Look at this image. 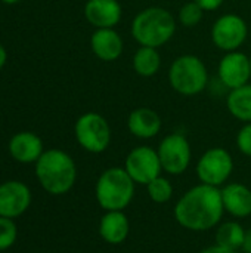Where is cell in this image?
<instances>
[{"label":"cell","mask_w":251,"mask_h":253,"mask_svg":"<svg viewBox=\"0 0 251 253\" xmlns=\"http://www.w3.org/2000/svg\"><path fill=\"white\" fill-rule=\"evenodd\" d=\"M225 213L222 190L200 184L188 190L173 209L176 222L189 231H209L220 224Z\"/></svg>","instance_id":"6da1fadb"},{"label":"cell","mask_w":251,"mask_h":253,"mask_svg":"<svg viewBox=\"0 0 251 253\" xmlns=\"http://www.w3.org/2000/svg\"><path fill=\"white\" fill-rule=\"evenodd\" d=\"M36 178L47 194L64 196L75 184L77 166L68 153L50 148L36 162Z\"/></svg>","instance_id":"7a4b0ae2"},{"label":"cell","mask_w":251,"mask_h":253,"mask_svg":"<svg viewBox=\"0 0 251 253\" xmlns=\"http://www.w3.org/2000/svg\"><path fill=\"white\" fill-rule=\"evenodd\" d=\"M176 31L173 15L164 7L152 6L141 10L132 22V36L141 46L160 47L166 44Z\"/></svg>","instance_id":"3957f363"},{"label":"cell","mask_w":251,"mask_h":253,"mask_svg":"<svg viewBox=\"0 0 251 253\" xmlns=\"http://www.w3.org/2000/svg\"><path fill=\"white\" fill-rule=\"evenodd\" d=\"M135 181L124 168H109L104 170L95 185L98 205L105 211H124L133 200Z\"/></svg>","instance_id":"277c9868"},{"label":"cell","mask_w":251,"mask_h":253,"mask_svg":"<svg viewBox=\"0 0 251 253\" xmlns=\"http://www.w3.org/2000/svg\"><path fill=\"white\" fill-rule=\"evenodd\" d=\"M172 87L185 96H195L203 92L209 82L204 62L195 55H182L173 61L169 70Z\"/></svg>","instance_id":"5b68a950"},{"label":"cell","mask_w":251,"mask_h":253,"mask_svg":"<svg viewBox=\"0 0 251 253\" xmlns=\"http://www.w3.org/2000/svg\"><path fill=\"white\" fill-rule=\"evenodd\" d=\"M74 135L78 145L92 154L104 153L111 142V127L107 119L98 113L80 116L74 126Z\"/></svg>","instance_id":"8992f818"},{"label":"cell","mask_w":251,"mask_h":253,"mask_svg":"<svg viewBox=\"0 0 251 253\" xmlns=\"http://www.w3.org/2000/svg\"><path fill=\"white\" fill-rule=\"evenodd\" d=\"M195 170L201 184L220 188L232 175L234 159L225 148L215 147L200 157Z\"/></svg>","instance_id":"52a82bcc"},{"label":"cell","mask_w":251,"mask_h":253,"mask_svg":"<svg viewBox=\"0 0 251 253\" xmlns=\"http://www.w3.org/2000/svg\"><path fill=\"white\" fill-rule=\"evenodd\" d=\"M161 168L169 175H182L191 165V145L182 133H170L157 148Z\"/></svg>","instance_id":"ba28073f"},{"label":"cell","mask_w":251,"mask_h":253,"mask_svg":"<svg viewBox=\"0 0 251 253\" xmlns=\"http://www.w3.org/2000/svg\"><path fill=\"white\" fill-rule=\"evenodd\" d=\"M124 169L135 181V184L141 185L149 184L152 179L158 178L163 170L157 150L148 145L133 148L126 157Z\"/></svg>","instance_id":"9c48e42d"},{"label":"cell","mask_w":251,"mask_h":253,"mask_svg":"<svg viewBox=\"0 0 251 253\" xmlns=\"http://www.w3.org/2000/svg\"><path fill=\"white\" fill-rule=\"evenodd\" d=\"M247 33V24L241 16L235 13H226L215 22L212 28V39L219 49L225 52H234L246 42Z\"/></svg>","instance_id":"30bf717a"},{"label":"cell","mask_w":251,"mask_h":253,"mask_svg":"<svg viewBox=\"0 0 251 253\" xmlns=\"http://www.w3.org/2000/svg\"><path fill=\"white\" fill-rule=\"evenodd\" d=\"M33 194L27 184L21 181H4L0 184V216L16 219L31 206Z\"/></svg>","instance_id":"8fae6325"},{"label":"cell","mask_w":251,"mask_h":253,"mask_svg":"<svg viewBox=\"0 0 251 253\" xmlns=\"http://www.w3.org/2000/svg\"><path fill=\"white\" fill-rule=\"evenodd\" d=\"M250 76L251 62L246 53L234 50L222 58L219 64V79L231 90L247 84Z\"/></svg>","instance_id":"7c38bea8"},{"label":"cell","mask_w":251,"mask_h":253,"mask_svg":"<svg viewBox=\"0 0 251 253\" xmlns=\"http://www.w3.org/2000/svg\"><path fill=\"white\" fill-rule=\"evenodd\" d=\"M7 150L13 160L24 165L36 163L40 159V156L44 153L43 141L40 139L38 135L33 132L15 133L9 141Z\"/></svg>","instance_id":"4fadbf2b"},{"label":"cell","mask_w":251,"mask_h":253,"mask_svg":"<svg viewBox=\"0 0 251 253\" xmlns=\"http://www.w3.org/2000/svg\"><path fill=\"white\" fill-rule=\"evenodd\" d=\"M84 16L96 28H114L121 19V6L117 0H87Z\"/></svg>","instance_id":"5bb4252c"},{"label":"cell","mask_w":251,"mask_h":253,"mask_svg":"<svg viewBox=\"0 0 251 253\" xmlns=\"http://www.w3.org/2000/svg\"><path fill=\"white\" fill-rule=\"evenodd\" d=\"M130 233V221L124 211H109L105 212L99 221V236L101 239L112 246L126 242Z\"/></svg>","instance_id":"9a60e30c"},{"label":"cell","mask_w":251,"mask_h":253,"mask_svg":"<svg viewBox=\"0 0 251 253\" xmlns=\"http://www.w3.org/2000/svg\"><path fill=\"white\" fill-rule=\"evenodd\" d=\"M92 52L105 62H112L123 53V40L114 28H98L90 37Z\"/></svg>","instance_id":"2e32d148"},{"label":"cell","mask_w":251,"mask_h":253,"mask_svg":"<svg viewBox=\"0 0 251 253\" xmlns=\"http://www.w3.org/2000/svg\"><path fill=\"white\" fill-rule=\"evenodd\" d=\"M222 190V200L225 212L234 218H247L251 215V190L238 182L225 185Z\"/></svg>","instance_id":"e0dca14e"},{"label":"cell","mask_w":251,"mask_h":253,"mask_svg":"<svg viewBox=\"0 0 251 253\" xmlns=\"http://www.w3.org/2000/svg\"><path fill=\"white\" fill-rule=\"evenodd\" d=\"M127 129L133 136L139 139H149L158 135L161 130V119L154 110L139 107L129 114Z\"/></svg>","instance_id":"ac0fdd59"},{"label":"cell","mask_w":251,"mask_h":253,"mask_svg":"<svg viewBox=\"0 0 251 253\" xmlns=\"http://www.w3.org/2000/svg\"><path fill=\"white\" fill-rule=\"evenodd\" d=\"M226 105L229 113L246 123H251V84L232 89L228 95Z\"/></svg>","instance_id":"d6986e66"},{"label":"cell","mask_w":251,"mask_h":253,"mask_svg":"<svg viewBox=\"0 0 251 253\" xmlns=\"http://www.w3.org/2000/svg\"><path fill=\"white\" fill-rule=\"evenodd\" d=\"M161 65L160 53L155 47L141 46L133 56V68L141 77H152Z\"/></svg>","instance_id":"ffe728a7"},{"label":"cell","mask_w":251,"mask_h":253,"mask_svg":"<svg viewBox=\"0 0 251 253\" xmlns=\"http://www.w3.org/2000/svg\"><path fill=\"white\" fill-rule=\"evenodd\" d=\"M246 239L244 227L237 221H226L220 224L216 231V245L228 248L231 251H238L243 248Z\"/></svg>","instance_id":"44dd1931"},{"label":"cell","mask_w":251,"mask_h":253,"mask_svg":"<svg viewBox=\"0 0 251 253\" xmlns=\"http://www.w3.org/2000/svg\"><path fill=\"white\" fill-rule=\"evenodd\" d=\"M146 191H148L149 199L157 205H164V203L170 202L173 197L172 182L161 175L158 178L152 179L149 184H146Z\"/></svg>","instance_id":"7402d4cb"},{"label":"cell","mask_w":251,"mask_h":253,"mask_svg":"<svg viewBox=\"0 0 251 253\" xmlns=\"http://www.w3.org/2000/svg\"><path fill=\"white\" fill-rule=\"evenodd\" d=\"M18 239V227L13 219L0 216V252L10 249Z\"/></svg>","instance_id":"603a6c76"},{"label":"cell","mask_w":251,"mask_h":253,"mask_svg":"<svg viewBox=\"0 0 251 253\" xmlns=\"http://www.w3.org/2000/svg\"><path fill=\"white\" fill-rule=\"evenodd\" d=\"M204 9L197 1L185 3L179 10V21L183 27H195L203 19Z\"/></svg>","instance_id":"cb8c5ba5"},{"label":"cell","mask_w":251,"mask_h":253,"mask_svg":"<svg viewBox=\"0 0 251 253\" xmlns=\"http://www.w3.org/2000/svg\"><path fill=\"white\" fill-rule=\"evenodd\" d=\"M237 147L244 156L251 157V123H247L240 129L237 135Z\"/></svg>","instance_id":"d4e9b609"},{"label":"cell","mask_w":251,"mask_h":253,"mask_svg":"<svg viewBox=\"0 0 251 253\" xmlns=\"http://www.w3.org/2000/svg\"><path fill=\"white\" fill-rule=\"evenodd\" d=\"M194 1H197L204 10H216L223 3V0H194Z\"/></svg>","instance_id":"484cf974"},{"label":"cell","mask_w":251,"mask_h":253,"mask_svg":"<svg viewBox=\"0 0 251 253\" xmlns=\"http://www.w3.org/2000/svg\"><path fill=\"white\" fill-rule=\"evenodd\" d=\"M200 253H237V251H231V249L223 248L220 245H213V246L206 248L204 251H201Z\"/></svg>","instance_id":"4316f807"},{"label":"cell","mask_w":251,"mask_h":253,"mask_svg":"<svg viewBox=\"0 0 251 253\" xmlns=\"http://www.w3.org/2000/svg\"><path fill=\"white\" fill-rule=\"evenodd\" d=\"M241 249L244 253H251V228L246 230V239H244V245Z\"/></svg>","instance_id":"83f0119b"},{"label":"cell","mask_w":251,"mask_h":253,"mask_svg":"<svg viewBox=\"0 0 251 253\" xmlns=\"http://www.w3.org/2000/svg\"><path fill=\"white\" fill-rule=\"evenodd\" d=\"M6 61H7V52H6V49L0 44V70L4 67Z\"/></svg>","instance_id":"f1b7e54d"},{"label":"cell","mask_w":251,"mask_h":253,"mask_svg":"<svg viewBox=\"0 0 251 253\" xmlns=\"http://www.w3.org/2000/svg\"><path fill=\"white\" fill-rule=\"evenodd\" d=\"M0 1H3V3H6V4H15V3H18V1H21V0H0Z\"/></svg>","instance_id":"f546056e"},{"label":"cell","mask_w":251,"mask_h":253,"mask_svg":"<svg viewBox=\"0 0 251 253\" xmlns=\"http://www.w3.org/2000/svg\"><path fill=\"white\" fill-rule=\"evenodd\" d=\"M250 62H251V58H250Z\"/></svg>","instance_id":"4dcf8cb0"}]
</instances>
